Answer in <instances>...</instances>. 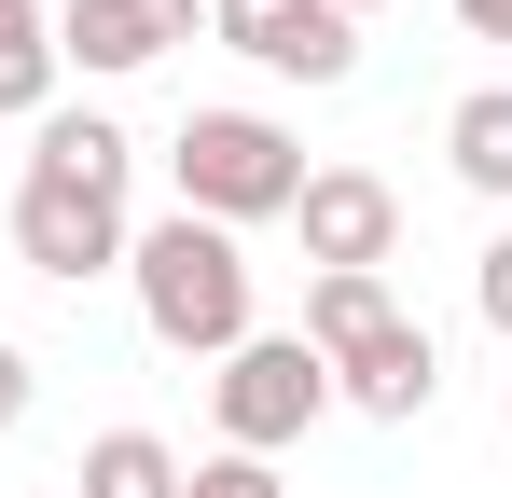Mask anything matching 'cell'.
<instances>
[{
	"label": "cell",
	"mask_w": 512,
	"mask_h": 498,
	"mask_svg": "<svg viewBox=\"0 0 512 498\" xmlns=\"http://www.w3.org/2000/svg\"><path fill=\"white\" fill-rule=\"evenodd\" d=\"M319 415H333V360H319L305 332H250L236 360H208V429H222V457H291Z\"/></svg>",
	"instance_id": "3"
},
{
	"label": "cell",
	"mask_w": 512,
	"mask_h": 498,
	"mask_svg": "<svg viewBox=\"0 0 512 498\" xmlns=\"http://www.w3.org/2000/svg\"><path fill=\"white\" fill-rule=\"evenodd\" d=\"M180 498H291V485H277V457H222L208 443V457H180Z\"/></svg>",
	"instance_id": "14"
},
{
	"label": "cell",
	"mask_w": 512,
	"mask_h": 498,
	"mask_svg": "<svg viewBox=\"0 0 512 498\" xmlns=\"http://www.w3.org/2000/svg\"><path fill=\"white\" fill-rule=\"evenodd\" d=\"M457 28L471 42H512V0H457Z\"/></svg>",
	"instance_id": "17"
},
{
	"label": "cell",
	"mask_w": 512,
	"mask_h": 498,
	"mask_svg": "<svg viewBox=\"0 0 512 498\" xmlns=\"http://www.w3.org/2000/svg\"><path fill=\"white\" fill-rule=\"evenodd\" d=\"M28 166H42V180H84V194H125V180H139V139H125L111 111H42V125H28Z\"/></svg>",
	"instance_id": "9"
},
{
	"label": "cell",
	"mask_w": 512,
	"mask_h": 498,
	"mask_svg": "<svg viewBox=\"0 0 512 498\" xmlns=\"http://www.w3.org/2000/svg\"><path fill=\"white\" fill-rule=\"evenodd\" d=\"M70 485H84V498H180V443H167V429H97Z\"/></svg>",
	"instance_id": "11"
},
{
	"label": "cell",
	"mask_w": 512,
	"mask_h": 498,
	"mask_svg": "<svg viewBox=\"0 0 512 498\" xmlns=\"http://www.w3.org/2000/svg\"><path fill=\"white\" fill-rule=\"evenodd\" d=\"M333 14H374V0H333Z\"/></svg>",
	"instance_id": "19"
},
{
	"label": "cell",
	"mask_w": 512,
	"mask_h": 498,
	"mask_svg": "<svg viewBox=\"0 0 512 498\" xmlns=\"http://www.w3.org/2000/svg\"><path fill=\"white\" fill-rule=\"evenodd\" d=\"M194 28H208V0H70V14H56V70L139 83L153 56H180Z\"/></svg>",
	"instance_id": "7"
},
{
	"label": "cell",
	"mask_w": 512,
	"mask_h": 498,
	"mask_svg": "<svg viewBox=\"0 0 512 498\" xmlns=\"http://www.w3.org/2000/svg\"><path fill=\"white\" fill-rule=\"evenodd\" d=\"M443 166H457V180L512 222V83H471V97L443 111Z\"/></svg>",
	"instance_id": "10"
},
{
	"label": "cell",
	"mask_w": 512,
	"mask_h": 498,
	"mask_svg": "<svg viewBox=\"0 0 512 498\" xmlns=\"http://www.w3.org/2000/svg\"><path fill=\"white\" fill-rule=\"evenodd\" d=\"M167 180H180L194 222L250 236V222H291V194H305V139H291L277 111H180Z\"/></svg>",
	"instance_id": "2"
},
{
	"label": "cell",
	"mask_w": 512,
	"mask_h": 498,
	"mask_svg": "<svg viewBox=\"0 0 512 498\" xmlns=\"http://www.w3.org/2000/svg\"><path fill=\"white\" fill-rule=\"evenodd\" d=\"M125 291H139V332L167 346V360H236L250 346V236H222V222H194V208H167V222H139L125 236Z\"/></svg>",
	"instance_id": "1"
},
{
	"label": "cell",
	"mask_w": 512,
	"mask_h": 498,
	"mask_svg": "<svg viewBox=\"0 0 512 498\" xmlns=\"http://www.w3.org/2000/svg\"><path fill=\"white\" fill-rule=\"evenodd\" d=\"M208 42L250 56L263 83H305V97L360 70V14H333V0H208Z\"/></svg>",
	"instance_id": "5"
},
{
	"label": "cell",
	"mask_w": 512,
	"mask_h": 498,
	"mask_svg": "<svg viewBox=\"0 0 512 498\" xmlns=\"http://www.w3.org/2000/svg\"><path fill=\"white\" fill-rule=\"evenodd\" d=\"M471 305H485V332L512 346V222L485 236V263H471Z\"/></svg>",
	"instance_id": "15"
},
{
	"label": "cell",
	"mask_w": 512,
	"mask_h": 498,
	"mask_svg": "<svg viewBox=\"0 0 512 498\" xmlns=\"http://www.w3.org/2000/svg\"><path fill=\"white\" fill-rule=\"evenodd\" d=\"M291 236H305L319 277H388V263H402V194H388L374 166H305Z\"/></svg>",
	"instance_id": "6"
},
{
	"label": "cell",
	"mask_w": 512,
	"mask_h": 498,
	"mask_svg": "<svg viewBox=\"0 0 512 498\" xmlns=\"http://www.w3.org/2000/svg\"><path fill=\"white\" fill-rule=\"evenodd\" d=\"M333 402H346V415H374V429H416V415L443 402V346H429L416 319L360 332V346L333 360Z\"/></svg>",
	"instance_id": "8"
},
{
	"label": "cell",
	"mask_w": 512,
	"mask_h": 498,
	"mask_svg": "<svg viewBox=\"0 0 512 498\" xmlns=\"http://www.w3.org/2000/svg\"><path fill=\"white\" fill-rule=\"evenodd\" d=\"M402 305H388V277H305V346L319 360H346L360 332H388Z\"/></svg>",
	"instance_id": "12"
},
{
	"label": "cell",
	"mask_w": 512,
	"mask_h": 498,
	"mask_svg": "<svg viewBox=\"0 0 512 498\" xmlns=\"http://www.w3.org/2000/svg\"><path fill=\"white\" fill-rule=\"evenodd\" d=\"M14 28H42V0H0V42H14Z\"/></svg>",
	"instance_id": "18"
},
{
	"label": "cell",
	"mask_w": 512,
	"mask_h": 498,
	"mask_svg": "<svg viewBox=\"0 0 512 498\" xmlns=\"http://www.w3.org/2000/svg\"><path fill=\"white\" fill-rule=\"evenodd\" d=\"M56 14H42V28H14V42H0V125H42V111H56Z\"/></svg>",
	"instance_id": "13"
},
{
	"label": "cell",
	"mask_w": 512,
	"mask_h": 498,
	"mask_svg": "<svg viewBox=\"0 0 512 498\" xmlns=\"http://www.w3.org/2000/svg\"><path fill=\"white\" fill-rule=\"evenodd\" d=\"M28 402H42V360H28V346L0 332V429H28Z\"/></svg>",
	"instance_id": "16"
},
{
	"label": "cell",
	"mask_w": 512,
	"mask_h": 498,
	"mask_svg": "<svg viewBox=\"0 0 512 498\" xmlns=\"http://www.w3.org/2000/svg\"><path fill=\"white\" fill-rule=\"evenodd\" d=\"M125 194H84V180H14V263L28 277H56V291H84V277H125Z\"/></svg>",
	"instance_id": "4"
}]
</instances>
